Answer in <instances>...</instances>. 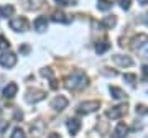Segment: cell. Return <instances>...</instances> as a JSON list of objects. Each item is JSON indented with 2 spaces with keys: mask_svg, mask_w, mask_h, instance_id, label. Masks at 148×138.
Listing matches in <instances>:
<instances>
[{
  "mask_svg": "<svg viewBox=\"0 0 148 138\" xmlns=\"http://www.w3.org/2000/svg\"><path fill=\"white\" fill-rule=\"evenodd\" d=\"M99 107H101L99 100L82 102V104H79V107H77V112H79V113H92V112H95Z\"/></svg>",
  "mask_w": 148,
  "mask_h": 138,
  "instance_id": "5b68a950",
  "label": "cell"
},
{
  "mask_svg": "<svg viewBox=\"0 0 148 138\" xmlns=\"http://www.w3.org/2000/svg\"><path fill=\"white\" fill-rule=\"evenodd\" d=\"M13 12H15V8H13V5H10V3L0 7V16H2V18H8V16H12L13 15Z\"/></svg>",
  "mask_w": 148,
  "mask_h": 138,
  "instance_id": "5bb4252c",
  "label": "cell"
},
{
  "mask_svg": "<svg viewBox=\"0 0 148 138\" xmlns=\"http://www.w3.org/2000/svg\"><path fill=\"white\" fill-rule=\"evenodd\" d=\"M123 81H125V82H128L130 85H135L137 76H135V74H125V76H123Z\"/></svg>",
  "mask_w": 148,
  "mask_h": 138,
  "instance_id": "603a6c76",
  "label": "cell"
},
{
  "mask_svg": "<svg viewBox=\"0 0 148 138\" xmlns=\"http://www.w3.org/2000/svg\"><path fill=\"white\" fill-rule=\"evenodd\" d=\"M10 48V43L7 40L3 35H0V51H7V49Z\"/></svg>",
  "mask_w": 148,
  "mask_h": 138,
  "instance_id": "44dd1931",
  "label": "cell"
},
{
  "mask_svg": "<svg viewBox=\"0 0 148 138\" xmlns=\"http://www.w3.org/2000/svg\"><path fill=\"white\" fill-rule=\"evenodd\" d=\"M64 84H66V87L69 90H82L86 85L89 84V79H87L84 71H74L71 76H68Z\"/></svg>",
  "mask_w": 148,
  "mask_h": 138,
  "instance_id": "6da1fadb",
  "label": "cell"
},
{
  "mask_svg": "<svg viewBox=\"0 0 148 138\" xmlns=\"http://www.w3.org/2000/svg\"><path fill=\"white\" fill-rule=\"evenodd\" d=\"M66 107H68V99L64 96H58L51 100V109H54V110L61 112V110H64Z\"/></svg>",
  "mask_w": 148,
  "mask_h": 138,
  "instance_id": "52a82bcc",
  "label": "cell"
},
{
  "mask_svg": "<svg viewBox=\"0 0 148 138\" xmlns=\"http://www.w3.org/2000/svg\"><path fill=\"white\" fill-rule=\"evenodd\" d=\"M33 27H35V30H36L38 33L46 31V28H48V20H46V16H38L36 20H35V23H33Z\"/></svg>",
  "mask_w": 148,
  "mask_h": 138,
  "instance_id": "7c38bea8",
  "label": "cell"
},
{
  "mask_svg": "<svg viewBox=\"0 0 148 138\" xmlns=\"http://www.w3.org/2000/svg\"><path fill=\"white\" fill-rule=\"evenodd\" d=\"M145 23H147V27H148V13L145 15Z\"/></svg>",
  "mask_w": 148,
  "mask_h": 138,
  "instance_id": "836d02e7",
  "label": "cell"
},
{
  "mask_svg": "<svg viewBox=\"0 0 148 138\" xmlns=\"http://www.w3.org/2000/svg\"><path fill=\"white\" fill-rule=\"evenodd\" d=\"M128 135V127L125 123H119L115 128H114V133H112V138H125Z\"/></svg>",
  "mask_w": 148,
  "mask_h": 138,
  "instance_id": "30bf717a",
  "label": "cell"
},
{
  "mask_svg": "<svg viewBox=\"0 0 148 138\" xmlns=\"http://www.w3.org/2000/svg\"><path fill=\"white\" fill-rule=\"evenodd\" d=\"M58 5L64 7V5H76V0H54Z\"/></svg>",
  "mask_w": 148,
  "mask_h": 138,
  "instance_id": "d4e9b609",
  "label": "cell"
},
{
  "mask_svg": "<svg viewBox=\"0 0 148 138\" xmlns=\"http://www.w3.org/2000/svg\"><path fill=\"white\" fill-rule=\"evenodd\" d=\"M120 7L123 10H128L130 8V0H120Z\"/></svg>",
  "mask_w": 148,
  "mask_h": 138,
  "instance_id": "4316f807",
  "label": "cell"
},
{
  "mask_svg": "<svg viewBox=\"0 0 148 138\" xmlns=\"http://www.w3.org/2000/svg\"><path fill=\"white\" fill-rule=\"evenodd\" d=\"M48 138H61V135H58V133H51Z\"/></svg>",
  "mask_w": 148,
  "mask_h": 138,
  "instance_id": "1f68e13d",
  "label": "cell"
},
{
  "mask_svg": "<svg viewBox=\"0 0 148 138\" xmlns=\"http://www.w3.org/2000/svg\"><path fill=\"white\" fill-rule=\"evenodd\" d=\"M41 76L43 77H49V79H53V72H51V69H41Z\"/></svg>",
  "mask_w": 148,
  "mask_h": 138,
  "instance_id": "484cf974",
  "label": "cell"
},
{
  "mask_svg": "<svg viewBox=\"0 0 148 138\" xmlns=\"http://www.w3.org/2000/svg\"><path fill=\"white\" fill-rule=\"evenodd\" d=\"M45 90H40V89H28L27 90V102H30V104H36V102L43 100L45 99Z\"/></svg>",
  "mask_w": 148,
  "mask_h": 138,
  "instance_id": "277c9868",
  "label": "cell"
},
{
  "mask_svg": "<svg viewBox=\"0 0 148 138\" xmlns=\"http://www.w3.org/2000/svg\"><path fill=\"white\" fill-rule=\"evenodd\" d=\"M112 61L115 64H119V66H122V68H128V66H132L133 61L128 56H123V54H115V56H112Z\"/></svg>",
  "mask_w": 148,
  "mask_h": 138,
  "instance_id": "ba28073f",
  "label": "cell"
},
{
  "mask_svg": "<svg viewBox=\"0 0 148 138\" xmlns=\"http://www.w3.org/2000/svg\"><path fill=\"white\" fill-rule=\"evenodd\" d=\"M138 51H140V54H142V58L147 59L148 58V41L145 43L143 46H140V48H138Z\"/></svg>",
  "mask_w": 148,
  "mask_h": 138,
  "instance_id": "cb8c5ba5",
  "label": "cell"
},
{
  "mask_svg": "<svg viewBox=\"0 0 148 138\" xmlns=\"http://www.w3.org/2000/svg\"><path fill=\"white\" fill-rule=\"evenodd\" d=\"M137 113H148V109L143 105H137Z\"/></svg>",
  "mask_w": 148,
  "mask_h": 138,
  "instance_id": "83f0119b",
  "label": "cell"
},
{
  "mask_svg": "<svg viewBox=\"0 0 148 138\" xmlns=\"http://www.w3.org/2000/svg\"><path fill=\"white\" fill-rule=\"evenodd\" d=\"M66 127H68V132L74 137V135H77V132L81 130V122L77 118H69L68 122H66Z\"/></svg>",
  "mask_w": 148,
  "mask_h": 138,
  "instance_id": "9c48e42d",
  "label": "cell"
},
{
  "mask_svg": "<svg viewBox=\"0 0 148 138\" xmlns=\"http://www.w3.org/2000/svg\"><path fill=\"white\" fill-rule=\"evenodd\" d=\"M51 20L58 21V23H71L69 15H66V13H63V12H54L53 15H51Z\"/></svg>",
  "mask_w": 148,
  "mask_h": 138,
  "instance_id": "4fadbf2b",
  "label": "cell"
},
{
  "mask_svg": "<svg viewBox=\"0 0 148 138\" xmlns=\"http://www.w3.org/2000/svg\"><path fill=\"white\" fill-rule=\"evenodd\" d=\"M0 113H2V104H0Z\"/></svg>",
  "mask_w": 148,
  "mask_h": 138,
  "instance_id": "e575fe53",
  "label": "cell"
},
{
  "mask_svg": "<svg viewBox=\"0 0 148 138\" xmlns=\"http://www.w3.org/2000/svg\"><path fill=\"white\" fill-rule=\"evenodd\" d=\"M138 3H140V5H147L148 0H138Z\"/></svg>",
  "mask_w": 148,
  "mask_h": 138,
  "instance_id": "d6a6232c",
  "label": "cell"
},
{
  "mask_svg": "<svg viewBox=\"0 0 148 138\" xmlns=\"http://www.w3.org/2000/svg\"><path fill=\"white\" fill-rule=\"evenodd\" d=\"M43 5V0H25V7L28 10H38Z\"/></svg>",
  "mask_w": 148,
  "mask_h": 138,
  "instance_id": "e0dca14e",
  "label": "cell"
},
{
  "mask_svg": "<svg viewBox=\"0 0 148 138\" xmlns=\"http://www.w3.org/2000/svg\"><path fill=\"white\" fill-rule=\"evenodd\" d=\"M102 25L106 28H109V30H112V28L117 25V18L114 15H109V16H104L102 18Z\"/></svg>",
  "mask_w": 148,
  "mask_h": 138,
  "instance_id": "2e32d148",
  "label": "cell"
},
{
  "mask_svg": "<svg viewBox=\"0 0 148 138\" xmlns=\"http://www.w3.org/2000/svg\"><path fill=\"white\" fill-rule=\"evenodd\" d=\"M97 8L101 12H107L112 8V2L110 0H97Z\"/></svg>",
  "mask_w": 148,
  "mask_h": 138,
  "instance_id": "d6986e66",
  "label": "cell"
},
{
  "mask_svg": "<svg viewBox=\"0 0 148 138\" xmlns=\"http://www.w3.org/2000/svg\"><path fill=\"white\" fill-rule=\"evenodd\" d=\"M109 90H110V94L114 99H117V100H122V99H125V92L122 89H119V87H115V85H110L109 87Z\"/></svg>",
  "mask_w": 148,
  "mask_h": 138,
  "instance_id": "9a60e30c",
  "label": "cell"
},
{
  "mask_svg": "<svg viewBox=\"0 0 148 138\" xmlns=\"http://www.w3.org/2000/svg\"><path fill=\"white\" fill-rule=\"evenodd\" d=\"M15 64H16V54L15 53H12V51L2 53V56H0V66L10 69V68H13Z\"/></svg>",
  "mask_w": 148,
  "mask_h": 138,
  "instance_id": "3957f363",
  "label": "cell"
},
{
  "mask_svg": "<svg viewBox=\"0 0 148 138\" xmlns=\"http://www.w3.org/2000/svg\"><path fill=\"white\" fill-rule=\"evenodd\" d=\"M16 92H18V85L15 82H10V84H7L3 87V97L5 99H13L16 96Z\"/></svg>",
  "mask_w": 148,
  "mask_h": 138,
  "instance_id": "8fae6325",
  "label": "cell"
},
{
  "mask_svg": "<svg viewBox=\"0 0 148 138\" xmlns=\"http://www.w3.org/2000/svg\"><path fill=\"white\" fill-rule=\"evenodd\" d=\"M143 76H145V79H148V64H145V66H143Z\"/></svg>",
  "mask_w": 148,
  "mask_h": 138,
  "instance_id": "4dcf8cb0",
  "label": "cell"
},
{
  "mask_svg": "<svg viewBox=\"0 0 148 138\" xmlns=\"http://www.w3.org/2000/svg\"><path fill=\"white\" fill-rule=\"evenodd\" d=\"M8 128V122H0V133H3Z\"/></svg>",
  "mask_w": 148,
  "mask_h": 138,
  "instance_id": "f546056e",
  "label": "cell"
},
{
  "mask_svg": "<svg viewBox=\"0 0 148 138\" xmlns=\"http://www.w3.org/2000/svg\"><path fill=\"white\" fill-rule=\"evenodd\" d=\"M125 113H127V105L125 104H120V105L112 107L110 110L107 112V117L112 118V120H117V118H122Z\"/></svg>",
  "mask_w": 148,
  "mask_h": 138,
  "instance_id": "8992f818",
  "label": "cell"
},
{
  "mask_svg": "<svg viewBox=\"0 0 148 138\" xmlns=\"http://www.w3.org/2000/svg\"><path fill=\"white\" fill-rule=\"evenodd\" d=\"M12 138H27V135H25V132H23L20 127H16V128H13V132H12Z\"/></svg>",
  "mask_w": 148,
  "mask_h": 138,
  "instance_id": "7402d4cb",
  "label": "cell"
},
{
  "mask_svg": "<svg viewBox=\"0 0 148 138\" xmlns=\"http://www.w3.org/2000/svg\"><path fill=\"white\" fill-rule=\"evenodd\" d=\"M8 25H10V28L13 30V31L23 33V31L28 30V20L25 18V16H15V18H12Z\"/></svg>",
  "mask_w": 148,
  "mask_h": 138,
  "instance_id": "7a4b0ae2",
  "label": "cell"
},
{
  "mask_svg": "<svg viewBox=\"0 0 148 138\" xmlns=\"http://www.w3.org/2000/svg\"><path fill=\"white\" fill-rule=\"evenodd\" d=\"M20 53L28 54V53H30V46H28V44H23V46H20Z\"/></svg>",
  "mask_w": 148,
  "mask_h": 138,
  "instance_id": "f1b7e54d",
  "label": "cell"
},
{
  "mask_svg": "<svg viewBox=\"0 0 148 138\" xmlns=\"http://www.w3.org/2000/svg\"><path fill=\"white\" fill-rule=\"evenodd\" d=\"M142 41H148V36H145V35H140V36H137V38H133V41H132V46L135 49H138L140 46H143L145 43H142Z\"/></svg>",
  "mask_w": 148,
  "mask_h": 138,
  "instance_id": "ffe728a7",
  "label": "cell"
},
{
  "mask_svg": "<svg viewBox=\"0 0 148 138\" xmlns=\"http://www.w3.org/2000/svg\"><path fill=\"white\" fill-rule=\"evenodd\" d=\"M109 48H110V43L104 40V41H101V43H97V44H95V53H97V54H104Z\"/></svg>",
  "mask_w": 148,
  "mask_h": 138,
  "instance_id": "ac0fdd59",
  "label": "cell"
}]
</instances>
